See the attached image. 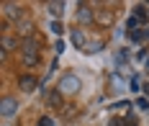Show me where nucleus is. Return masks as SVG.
Here are the masks:
<instances>
[{
    "instance_id": "f257e3e1",
    "label": "nucleus",
    "mask_w": 149,
    "mask_h": 126,
    "mask_svg": "<svg viewBox=\"0 0 149 126\" xmlns=\"http://www.w3.org/2000/svg\"><path fill=\"white\" fill-rule=\"evenodd\" d=\"M74 90H80V80L74 77V75L59 77V93H74Z\"/></svg>"
},
{
    "instance_id": "f03ea898",
    "label": "nucleus",
    "mask_w": 149,
    "mask_h": 126,
    "mask_svg": "<svg viewBox=\"0 0 149 126\" xmlns=\"http://www.w3.org/2000/svg\"><path fill=\"white\" fill-rule=\"evenodd\" d=\"M23 62L29 64V67H33V64L39 62V54H36V41L31 39V41H26V47H23Z\"/></svg>"
},
{
    "instance_id": "7ed1b4c3",
    "label": "nucleus",
    "mask_w": 149,
    "mask_h": 126,
    "mask_svg": "<svg viewBox=\"0 0 149 126\" xmlns=\"http://www.w3.org/2000/svg\"><path fill=\"white\" fill-rule=\"evenodd\" d=\"M18 111V100L15 98H3V118H10Z\"/></svg>"
},
{
    "instance_id": "20e7f679",
    "label": "nucleus",
    "mask_w": 149,
    "mask_h": 126,
    "mask_svg": "<svg viewBox=\"0 0 149 126\" xmlns=\"http://www.w3.org/2000/svg\"><path fill=\"white\" fill-rule=\"evenodd\" d=\"M33 88H36V80L31 77V75H26V77H21V90H23V93H31Z\"/></svg>"
},
{
    "instance_id": "39448f33",
    "label": "nucleus",
    "mask_w": 149,
    "mask_h": 126,
    "mask_svg": "<svg viewBox=\"0 0 149 126\" xmlns=\"http://www.w3.org/2000/svg\"><path fill=\"white\" fill-rule=\"evenodd\" d=\"M5 13H8V16H10V18H15V16H21V10H15V5H10V3H8V5H5Z\"/></svg>"
},
{
    "instance_id": "423d86ee",
    "label": "nucleus",
    "mask_w": 149,
    "mask_h": 126,
    "mask_svg": "<svg viewBox=\"0 0 149 126\" xmlns=\"http://www.w3.org/2000/svg\"><path fill=\"white\" fill-rule=\"evenodd\" d=\"M72 41L77 44V47H82V41H85V36H82L80 31H74V33H72Z\"/></svg>"
},
{
    "instance_id": "0eeeda50",
    "label": "nucleus",
    "mask_w": 149,
    "mask_h": 126,
    "mask_svg": "<svg viewBox=\"0 0 149 126\" xmlns=\"http://www.w3.org/2000/svg\"><path fill=\"white\" fill-rule=\"evenodd\" d=\"M62 8H64V5H57V3H49V10H52V13H54V16H57V13H62Z\"/></svg>"
},
{
    "instance_id": "6e6552de",
    "label": "nucleus",
    "mask_w": 149,
    "mask_h": 126,
    "mask_svg": "<svg viewBox=\"0 0 149 126\" xmlns=\"http://www.w3.org/2000/svg\"><path fill=\"white\" fill-rule=\"evenodd\" d=\"M90 13H88V8H80V13H77V21H88Z\"/></svg>"
},
{
    "instance_id": "1a4fd4ad",
    "label": "nucleus",
    "mask_w": 149,
    "mask_h": 126,
    "mask_svg": "<svg viewBox=\"0 0 149 126\" xmlns=\"http://www.w3.org/2000/svg\"><path fill=\"white\" fill-rule=\"evenodd\" d=\"M52 31H54V33H62V23H59V21H52Z\"/></svg>"
},
{
    "instance_id": "9d476101",
    "label": "nucleus",
    "mask_w": 149,
    "mask_h": 126,
    "mask_svg": "<svg viewBox=\"0 0 149 126\" xmlns=\"http://www.w3.org/2000/svg\"><path fill=\"white\" fill-rule=\"evenodd\" d=\"M100 47H103V44H98V41H93V44H90V47H88V52H90V54H93V52H98V49H100Z\"/></svg>"
},
{
    "instance_id": "9b49d317",
    "label": "nucleus",
    "mask_w": 149,
    "mask_h": 126,
    "mask_svg": "<svg viewBox=\"0 0 149 126\" xmlns=\"http://www.w3.org/2000/svg\"><path fill=\"white\" fill-rule=\"evenodd\" d=\"M39 126H52V118H41V121H39Z\"/></svg>"
}]
</instances>
